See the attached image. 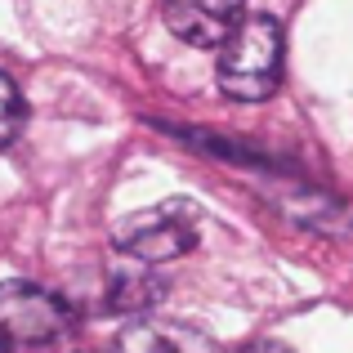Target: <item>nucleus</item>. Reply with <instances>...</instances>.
<instances>
[{"label": "nucleus", "mask_w": 353, "mask_h": 353, "mask_svg": "<svg viewBox=\"0 0 353 353\" xmlns=\"http://www.w3.org/2000/svg\"><path fill=\"white\" fill-rule=\"evenodd\" d=\"M215 81L237 103H259L273 94L282 81V23L268 14L241 18V27L219 50Z\"/></svg>", "instance_id": "obj_1"}, {"label": "nucleus", "mask_w": 353, "mask_h": 353, "mask_svg": "<svg viewBox=\"0 0 353 353\" xmlns=\"http://www.w3.org/2000/svg\"><path fill=\"white\" fill-rule=\"evenodd\" d=\"M197 224H201V210L192 201H157L148 210H134L112 228V246L121 255L139 259V264H170V259L188 255L197 246Z\"/></svg>", "instance_id": "obj_2"}, {"label": "nucleus", "mask_w": 353, "mask_h": 353, "mask_svg": "<svg viewBox=\"0 0 353 353\" xmlns=\"http://www.w3.org/2000/svg\"><path fill=\"white\" fill-rule=\"evenodd\" d=\"M72 313L63 295L36 282H0V349H36L68 331Z\"/></svg>", "instance_id": "obj_3"}, {"label": "nucleus", "mask_w": 353, "mask_h": 353, "mask_svg": "<svg viewBox=\"0 0 353 353\" xmlns=\"http://www.w3.org/2000/svg\"><path fill=\"white\" fill-rule=\"evenodd\" d=\"M165 27L197 50H224V41L241 27V0H161Z\"/></svg>", "instance_id": "obj_4"}, {"label": "nucleus", "mask_w": 353, "mask_h": 353, "mask_svg": "<svg viewBox=\"0 0 353 353\" xmlns=\"http://www.w3.org/2000/svg\"><path fill=\"white\" fill-rule=\"evenodd\" d=\"M165 295V277L157 273L152 264H139L130 255L108 259V309L121 313V318H139V313L157 309Z\"/></svg>", "instance_id": "obj_5"}, {"label": "nucleus", "mask_w": 353, "mask_h": 353, "mask_svg": "<svg viewBox=\"0 0 353 353\" xmlns=\"http://www.w3.org/2000/svg\"><path fill=\"white\" fill-rule=\"evenodd\" d=\"M112 353H219V345L201 327H188V322L139 318L112 340Z\"/></svg>", "instance_id": "obj_6"}, {"label": "nucleus", "mask_w": 353, "mask_h": 353, "mask_svg": "<svg viewBox=\"0 0 353 353\" xmlns=\"http://www.w3.org/2000/svg\"><path fill=\"white\" fill-rule=\"evenodd\" d=\"M18 125H23V94H18V85L0 72V148L18 134Z\"/></svg>", "instance_id": "obj_7"}, {"label": "nucleus", "mask_w": 353, "mask_h": 353, "mask_svg": "<svg viewBox=\"0 0 353 353\" xmlns=\"http://www.w3.org/2000/svg\"><path fill=\"white\" fill-rule=\"evenodd\" d=\"M241 353H291L286 345H273V340H259V345H246Z\"/></svg>", "instance_id": "obj_8"}]
</instances>
